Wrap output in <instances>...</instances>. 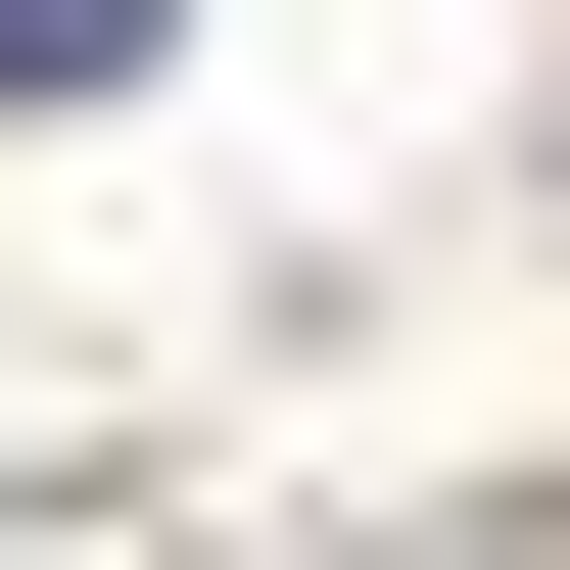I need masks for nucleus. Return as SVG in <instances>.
<instances>
[{
  "label": "nucleus",
  "mask_w": 570,
  "mask_h": 570,
  "mask_svg": "<svg viewBox=\"0 0 570 570\" xmlns=\"http://www.w3.org/2000/svg\"><path fill=\"white\" fill-rule=\"evenodd\" d=\"M96 48H142V0H0V96H96Z\"/></svg>",
  "instance_id": "f257e3e1"
}]
</instances>
